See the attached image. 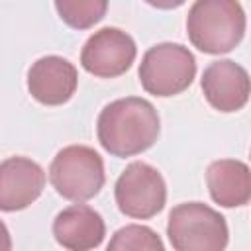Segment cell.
I'll return each instance as SVG.
<instances>
[{
    "label": "cell",
    "instance_id": "cell-13",
    "mask_svg": "<svg viewBox=\"0 0 251 251\" xmlns=\"http://www.w3.org/2000/svg\"><path fill=\"white\" fill-rule=\"evenodd\" d=\"M59 18L73 29H90L108 10V0H55Z\"/></svg>",
    "mask_w": 251,
    "mask_h": 251
},
{
    "label": "cell",
    "instance_id": "cell-10",
    "mask_svg": "<svg viewBox=\"0 0 251 251\" xmlns=\"http://www.w3.org/2000/svg\"><path fill=\"white\" fill-rule=\"evenodd\" d=\"M45 173L27 157H8L0 163V212L31 206L43 192Z\"/></svg>",
    "mask_w": 251,
    "mask_h": 251
},
{
    "label": "cell",
    "instance_id": "cell-3",
    "mask_svg": "<svg viewBox=\"0 0 251 251\" xmlns=\"http://www.w3.org/2000/svg\"><path fill=\"white\" fill-rule=\"evenodd\" d=\"M167 235L176 251H222L227 245L226 218L202 202H184L171 210Z\"/></svg>",
    "mask_w": 251,
    "mask_h": 251
},
{
    "label": "cell",
    "instance_id": "cell-15",
    "mask_svg": "<svg viewBox=\"0 0 251 251\" xmlns=\"http://www.w3.org/2000/svg\"><path fill=\"white\" fill-rule=\"evenodd\" d=\"M145 2L153 8H159V10H173V8L182 6L186 0H145Z\"/></svg>",
    "mask_w": 251,
    "mask_h": 251
},
{
    "label": "cell",
    "instance_id": "cell-5",
    "mask_svg": "<svg viewBox=\"0 0 251 251\" xmlns=\"http://www.w3.org/2000/svg\"><path fill=\"white\" fill-rule=\"evenodd\" d=\"M196 76V59L180 43H159L145 51L139 82L145 92L167 98L184 92Z\"/></svg>",
    "mask_w": 251,
    "mask_h": 251
},
{
    "label": "cell",
    "instance_id": "cell-8",
    "mask_svg": "<svg viewBox=\"0 0 251 251\" xmlns=\"http://www.w3.org/2000/svg\"><path fill=\"white\" fill-rule=\"evenodd\" d=\"M78 86L75 65L59 55L37 59L27 71V90L43 106H61L73 98Z\"/></svg>",
    "mask_w": 251,
    "mask_h": 251
},
{
    "label": "cell",
    "instance_id": "cell-14",
    "mask_svg": "<svg viewBox=\"0 0 251 251\" xmlns=\"http://www.w3.org/2000/svg\"><path fill=\"white\" fill-rule=\"evenodd\" d=\"M161 237L147 226H126L114 233L108 243V251H163Z\"/></svg>",
    "mask_w": 251,
    "mask_h": 251
},
{
    "label": "cell",
    "instance_id": "cell-16",
    "mask_svg": "<svg viewBox=\"0 0 251 251\" xmlns=\"http://www.w3.org/2000/svg\"><path fill=\"white\" fill-rule=\"evenodd\" d=\"M12 249V239H10V231L4 226V222L0 220V251H10Z\"/></svg>",
    "mask_w": 251,
    "mask_h": 251
},
{
    "label": "cell",
    "instance_id": "cell-1",
    "mask_svg": "<svg viewBox=\"0 0 251 251\" xmlns=\"http://www.w3.org/2000/svg\"><path fill=\"white\" fill-rule=\"evenodd\" d=\"M159 131L161 120L155 106L137 96L110 102L96 122L98 141L114 157H133L147 151L157 141Z\"/></svg>",
    "mask_w": 251,
    "mask_h": 251
},
{
    "label": "cell",
    "instance_id": "cell-7",
    "mask_svg": "<svg viewBox=\"0 0 251 251\" xmlns=\"http://www.w3.org/2000/svg\"><path fill=\"white\" fill-rule=\"evenodd\" d=\"M135 55L137 47L131 35L118 27H102L86 39L80 51V65L98 78H116L131 67Z\"/></svg>",
    "mask_w": 251,
    "mask_h": 251
},
{
    "label": "cell",
    "instance_id": "cell-4",
    "mask_svg": "<svg viewBox=\"0 0 251 251\" xmlns=\"http://www.w3.org/2000/svg\"><path fill=\"white\" fill-rule=\"evenodd\" d=\"M49 180L63 198L86 202L94 198L104 186V161L92 147H63L51 161Z\"/></svg>",
    "mask_w": 251,
    "mask_h": 251
},
{
    "label": "cell",
    "instance_id": "cell-12",
    "mask_svg": "<svg viewBox=\"0 0 251 251\" xmlns=\"http://www.w3.org/2000/svg\"><path fill=\"white\" fill-rule=\"evenodd\" d=\"M206 184L216 204L239 208L251 200V173L243 161L218 159L206 171Z\"/></svg>",
    "mask_w": 251,
    "mask_h": 251
},
{
    "label": "cell",
    "instance_id": "cell-6",
    "mask_svg": "<svg viewBox=\"0 0 251 251\" xmlns=\"http://www.w3.org/2000/svg\"><path fill=\"white\" fill-rule=\"evenodd\" d=\"M114 196L118 210L124 216L149 220L165 208L167 184L155 167L143 161H133L118 176Z\"/></svg>",
    "mask_w": 251,
    "mask_h": 251
},
{
    "label": "cell",
    "instance_id": "cell-9",
    "mask_svg": "<svg viewBox=\"0 0 251 251\" xmlns=\"http://www.w3.org/2000/svg\"><path fill=\"white\" fill-rule=\"evenodd\" d=\"M200 84L208 104L218 112H237L249 100V75L229 59L210 63L204 69Z\"/></svg>",
    "mask_w": 251,
    "mask_h": 251
},
{
    "label": "cell",
    "instance_id": "cell-11",
    "mask_svg": "<svg viewBox=\"0 0 251 251\" xmlns=\"http://www.w3.org/2000/svg\"><path fill=\"white\" fill-rule=\"evenodd\" d=\"M53 235L65 249L88 251L102 243L106 226L102 216L94 208L78 202L57 214V218L53 220Z\"/></svg>",
    "mask_w": 251,
    "mask_h": 251
},
{
    "label": "cell",
    "instance_id": "cell-2",
    "mask_svg": "<svg viewBox=\"0 0 251 251\" xmlns=\"http://www.w3.org/2000/svg\"><path fill=\"white\" fill-rule=\"evenodd\" d=\"M245 12L237 0H196L186 16L190 43L208 55L229 53L245 35Z\"/></svg>",
    "mask_w": 251,
    "mask_h": 251
}]
</instances>
